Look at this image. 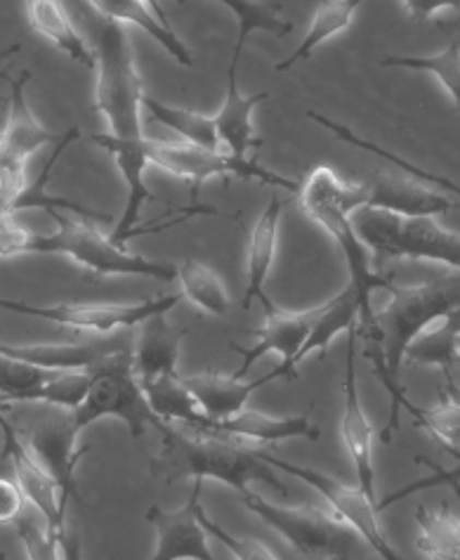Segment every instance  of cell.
<instances>
[{"instance_id":"d6a6232c","label":"cell","mask_w":460,"mask_h":560,"mask_svg":"<svg viewBox=\"0 0 460 560\" xmlns=\"http://www.w3.org/2000/svg\"><path fill=\"white\" fill-rule=\"evenodd\" d=\"M142 105L154 116V121L175 130L177 136H182L187 142L208 147V150H222L215 116H205L199 112L173 107V105H166V102H158V100L146 97V95H144Z\"/></svg>"},{"instance_id":"836d02e7","label":"cell","mask_w":460,"mask_h":560,"mask_svg":"<svg viewBox=\"0 0 460 560\" xmlns=\"http://www.w3.org/2000/svg\"><path fill=\"white\" fill-rule=\"evenodd\" d=\"M177 277L182 282V296L201 307L203 313L215 317L229 315V293L225 284H222V279L208 265L187 258L177 268Z\"/></svg>"},{"instance_id":"4fadbf2b","label":"cell","mask_w":460,"mask_h":560,"mask_svg":"<svg viewBox=\"0 0 460 560\" xmlns=\"http://www.w3.org/2000/svg\"><path fill=\"white\" fill-rule=\"evenodd\" d=\"M264 313H267L264 327L253 331L256 343L248 350L236 346V343L232 346V350L239 352V355L244 358L236 376L244 378L250 372V366H253L260 358H264L267 352H276V355H281V360H284L279 370H274L276 378L298 381V366H295V358H298L303 343L307 341L311 324H315V319L319 315V307H315V311H305V313H286V311H279L274 303H267Z\"/></svg>"},{"instance_id":"f907efd6","label":"cell","mask_w":460,"mask_h":560,"mask_svg":"<svg viewBox=\"0 0 460 560\" xmlns=\"http://www.w3.org/2000/svg\"><path fill=\"white\" fill-rule=\"evenodd\" d=\"M180 3H185V0H180Z\"/></svg>"},{"instance_id":"f1b7e54d","label":"cell","mask_w":460,"mask_h":560,"mask_svg":"<svg viewBox=\"0 0 460 560\" xmlns=\"http://www.w3.org/2000/svg\"><path fill=\"white\" fill-rule=\"evenodd\" d=\"M460 338V307L444 315L441 319L425 327L418 336L409 343L404 360L413 364L439 366L441 372H451V366L460 360L458 350Z\"/></svg>"},{"instance_id":"e0dca14e","label":"cell","mask_w":460,"mask_h":560,"mask_svg":"<svg viewBox=\"0 0 460 560\" xmlns=\"http://www.w3.org/2000/svg\"><path fill=\"white\" fill-rule=\"evenodd\" d=\"M366 185L368 206L399 215H441L460 209V201L449 191L415 178L411 173L394 175L390 171H380Z\"/></svg>"},{"instance_id":"9a60e30c","label":"cell","mask_w":460,"mask_h":560,"mask_svg":"<svg viewBox=\"0 0 460 560\" xmlns=\"http://www.w3.org/2000/svg\"><path fill=\"white\" fill-rule=\"evenodd\" d=\"M357 338H359V324H354L347 338V364H345V381H343L345 409H343V423H340V435H343L352 466L357 470L359 488L378 504L376 466H374V425H370L366 411L362 407L359 388H357Z\"/></svg>"},{"instance_id":"b9f144b4","label":"cell","mask_w":460,"mask_h":560,"mask_svg":"<svg viewBox=\"0 0 460 560\" xmlns=\"http://www.w3.org/2000/svg\"><path fill=\"white\" fill-rule=\"evenodd\" d=\"M451 454L460 462V452H451ZM415 464H421V466L429 468V476H425V478H421V480H415V482L406 485V488L397 490L394 494H388L385 499H380V501H378V511H385L388 506L397 504V501H402V499H406V497H411V494H415V492H423V490H427V488H439V485H447V488H449L451 482H460V466L447 470V468L437 466L435 462L425 459V456H415Z\"/></svg>"},{"instance_id":"8fae6325","label":"cell","mask_w":460,"mask_h":560,"mask_svg":"<svg viewBox=\"0 0 460 560\" xmlns=\"http://www.w3.org/2000/svg\"><path fill=\"white\" fill-rule=\"evenodd\" d=\"M260 456L272 468L284 470V474L300 478L309 485V488H315L326 501H329V509L338 515V518L347 523L354 533H357L378 556H382L385 560L402 558L390 547L388 539H385V535H382L380 523H378V513H380L378 504L362 488H347V485H343L331 476L319 474V470H315V468L295 466L291 462L279 459V456H274L267 450H260Z\"/></svg>"},{"instance_id":"f35d334b","label":"cell","mask_w":460,"mask_h":560,"mask_svg":"<svg viewBox=\"0 0 460 560\" xmlns=\"http://www.w3.org/2000/svg\"><path fill=\"white\" fill-rule=\"evenodd\" d=\"M55 374V370H43V366L0 352V400L28 402V397Z\"/></svg>"},{"instance_id":"4dcf8cb0","label":"cell","mask_w":460,"mask_h":560,"mask_svg":"<svg viewBox=\"0 0 460 560\" xmlns=\"http://www.w3.org/2000/svg\"><path fill=\"white\" fill-rule=\"evenodd\" d=\"M362 3L364 0H319V8L315 12V18H311L307 36L303 38L298 50H295L288 60L276 65V71H288L298 62L309 60L311 52H315L321 43H326L338 34H343L345 28L352 24L354 12L359 10Z\"/></svg>"},{"instance_id":"30bf717a","label":"cell","mask_w":460,"mask_h":560,"mask_svg":"<svg viewBox=\"0 0 460 560\" xmlns=\"http://www.w3.org/2000/svg\"><path fill=\"white\" fill-rule=\"evenodd\" d=\"M182 293H173V296L150 299L142 303H59V305H32L22 301H8L0 299V307L10 313L26 315V317H40L52 324H62V327L81 329V331H95V334H109L121 327H140L144 319L158 313H170L173 307L180 303Z\"/></svg>"},{"instance_id":"ee69618b","label":"cell","mask_w":460,"mask_h":560,"mask_svg":"<svg viewBox=\"0 0 460 560\" xmlns=\"http://www.w3.org/2000/svg\"><path fill=\"white\" fill-rule=\"evenodd\" d=\"M32 240L34 232L20 228L14 223V218L0 220V256L3 258L32 254Z\"/></svg>"},{"instance_id":"603a6c76","label":"cell","mask_w":460,"mask_h":560,"mask_svg":"<svg viewBox=\"0 0 460 560\" xmlns=\"http://www.w3.org/2000/svg\"><path fill=\"white\" fill-rule=\"evenodd\" d=\"M281 215H284V203L274 195L270 206L260 213L256 228L250 230L248 240V287L246 296L241 301L244 311H250L253 301H260L262 305L272 303L264 293V282L270 277L272 262L276 256V242H279V225Z\"/></svg>"},{"instance_id":"52a82bcc","label":"cell","mask_w":460,"mask_h":560,"mask_svg":"<svg viewBox=\"0 0 460 560\" xmlns=\"http://www.w3.org/2000/svg\"><path fill=\"white\" fill-rule=\"evenodd\" d=\"M91 390H87L83 405L73 409V423L81 433L104 417L121 419L135 440H140L150 429H166V421L152 409L140 386L135 360H132L130 350L114 352L107 360H102L95 370H91Z\"/></svg>"},{"instance_id":"5b68a950","label":"cell","mask_w":460,"mask_h":560,"mask_svg":"<svg viewBox=\"0 0 460 560\" xmlns=\"http://www.w3.org/2000/svg\"><path fill=\"white\" fill-rule=\"evenodd\" d=\"M352 223L374 254L376 268L388 258H413L460 270V234L437 225L435 215H399L364 206L354 211Z\"/></svg>"},{"instance_id":"1f68e13d","label":"cell","mask_w":460,"mask_h":560,"mask_svg":"<svg viewBox=\"0 0 460 560\" xmlns=\"http://www.w3.org/2000/svg\"><path fill=\"white\" fill-rule=\"evenodd\" d=\"M354 324H359V303H357V296H354V289L347 287L345 291H340L338 296H333L329 303L319 305V315H317L315 324H311V331L307 336V341L303 343L298 358H295V366L303 362V358L311 355V352L321 350V355H323L333 338L340 331H350Z\"/></svg>"},{"instance_id":"cb8c5ba5","label":"cell","mask_w":460,"mask_h":560,"mask_svg":"<svg viewBox=\"0 0 460 560\" xmlns=\"http://www.w3.org/2000/svg\"><path fill=\"white\" fill-rule=\"evenodd\" d=\"M142 334L132 360H135V374L140 383L154 381L161 374L177 372V358H180V346L189 329H175L166 322V313L152 315L144 319Z\"/></svg>"},{"instance_id":"d6986e66","label":"cell","mask_w":460,"mask_h":560,"mask_svg":"<svg viewBox=\"0 0 460 560\" xmlns=\"http://www.w3.org/2000/svg\"><path fill=\"white\" fill-rule=\"evenodd\" d=\"M32 81V71H22L10 81V107L5 128L0 130V161L26 166V159L36 154L40 147L57 142L50 130L43 128L32 107L26 102V85Z\"/></svg>"},{"instance_id":"277c9868","label":"cell","mask_w":460,"mask_h":560,"mask_svg":"<svg viewBox=\"0 0 460 560\" xmlns=\"http://www.w3.org/2000/svg\"><path fill=\"white\" fill-rule=\"evenodd\" d=\"M48 215L55 220L57 232H34L32 254L69 256L95 275L150 277L158 279V282H173L177 277V268L166 260H150L138 254H128L126 246L107 237L91 218H69L64 211H50Z\"/></svg>"},{"instance_id":"e575fe53","label":"cell","mask_w":460,"mask_h":560,"mask_svg":"<svg viewBox=\"0 0 460 560\" xmlns=\"http://www.w3.org/2000/svg\"><path fill=\"white\" fill-rule=\"evenodd\" d=\"M307 116H309V119L315 121V124H319L321 128L331 130L333 136H335V140L347 142V144H352V147H357V150H366V152H370V154H378V156H382V159H388L392 166L402 168L404 173H411V175H415V178H421V180H425V183H429V185H437L439 189L449 191V195H453V197L460 201V185H458V183H453V180H449V178H444V175L429 173V171H425V168H421V166L411 164V161H406V159H402V156H397V154H392V152H388V150H382L380 144L359 138L357 132H352V130H350L347 126H343V124L331 121L329 116L317 114V112H307Z\"/></svg>"},{"instance_id":"484cf974","label":"cell","mask_w":460,"mask_h":560,"mask_svg":"<svg viewBox=\"0 0 460 560\" xmlns=\"http://www.w3.org/2000/svg\"><path fill=\"white\" fill-rule=\"evenodd\" d=\"M26 18L36 34L46 36L55 48L67 52L73 62L95 69V52L79 34L62 0H24Z\"/></svg>"},{"instance_id":"7dc6e473","label":"cell","mask_w":460,"mask_h":560,"mask_svg":"<svg viewBox=\"0 0 460 560\" xmlns=\"http://www.w3.org/2000/svg\"><path fill=\"white\" fill-rule=\"evenodd\" d=\"M20 50H22L20 43H14V46L3 48V50H0V62H3V60H10V57H12V55H17Z\"/></svg>"},{"instance_id":"d590c367","label":"cell","mask_w":460,"mask_h":560,"mask_svg":"<svg viewBox=\"0 0 460 560\" xmlns=\"http://www.w3.org/2000/svg\"><path fill=\"white\" fill-rule=\"evenodd\" d=\"M232 10L239 24V36H236V52H244L246 36L250 32H270L274 36H288L293 24L279 14V5L272 3H256V0H217Z\"/></svg>"},{"instance_id":"3957f363","label":"cell","mask_w":460,"mask_h":560,"mask_svg":"<svg viewBox=\"0 0 460 560\" xmlns=\"http://www.w3.org/2000/svg\"><path fill=\"white\" fill-rule=\"evenodd\" d=\"M93 22V52L97 67L95 109L104 114L114 136L142 138L144 130L140 109L144 107V88L135 67V55H132L130 40L121 22L102 18L97 12Z\"/></svg>"},{"instance_id":"9c48e42d","label":"cell","mask_w":460,"mask_h":560,"mask_svg":"<svg viewBox=\"0 0 460 560\" xmlns=\"http://www.w3.org/2000/svg\"><path fill=\"white\" fill-rule=\"evenodd\" d=\"M244 506L256 513L264 525L288 539L303 556H319V558H352L357 549V533L338 518L329 509L317 506H298V509H281L270 504L256 492L244 494Z\"/></svg>"},{"instance_id":"ffe728a7","label":"cell","mask_w":460,"mask_h":560,"mask_svg":"<svg viewBox=\"0 0 460 560\" xmlns=\"http://www.w3.org/2000/svg\"><path fill=\"white\" fill-rule=\"evenodd\" d=\"M241 52L232 55L229 71H227V95L225 102H222L220 112L215 114V126H217V136L222 142V150L232 152L234 156H246L250 150H260L262 138L256 136L253 128V112L264 102L267 93H256V95H244L239 91V79H236V69H239Z\"/></svg>"},{"instance_id":"c3c4849f","label":"cell","mask_w":460,"mask_h":560,"mask_svg":"<svg viewBox=\"0 0 460 560\" xmlns=\"http://www.w3.org/2000/svg\"><path fill=\"white\" fill-rule=\"evenodd\" d=\"M439 26L441 28H449V32H460V14H456V18L449 20V22H441Z\"/></svg>"},{"instance_id":"681fc988","label":"cell","mask_w":460,"mask_h":560,"mask_svg":"<svg viewBox=\"0 0 460 560\" xmlns=\"http://www.w3.org/2000/svg\"><path fill=\"white\" fill-rule=\"evenodd\" d=\"M458 350H460V338H458Z\"/></svg>"},{"instance_id":"7402d4cb","label":"cell","mask_w":460,"mask_h":560,"mask_svg":"<svg viewBox=\"0 0 460 560\" xmlns=\"http://www.w3.org/2000/svg\"><path fill=\"white\" fill-rule=\"evenodd\" d=\"M272 381H276L274 372L258 381H241L236 374L225 376L220 372H203L187 376L185 386L194 395V400L211 417V421H220L239 415L241 409H246L248 397Z\"/></svg>"},{"instance_id":"bcb514c9","label":"cell","mask_w":460,"mask_h":560,"mask_svg":"<svg viewBox=\"0 0 460 560\" xmlns=\"http://www.w3.org/2000/svg\"><path fill=\"white\" fill-rule=\"evenodd\" d=\"M402 3L415 20H429L441 10L460 8V0H402Z\"/></svg>"},{"instance_id":"f546056e","label":"cell","mask_w":460,"mask_h":560,"mask_svg":"<svg viewBox=\"0 0 460 560\" xmlns=\"http://www.w3.org/2000/svg\"><path fill=\"white\" fill-rule=\"evenodd\" d=\"M449 488L460 499V482H451ZM415 523L421 527L418 547L423 558L429 560H460V518L447 509H427L421 506L415 513Z\"/></svg>"},{"instance_id":"83f0119b","label":"cell","mask_w":460,"mask_h":560,"mask_svg":"<svg viewBox=\"0 0 460 560\" xmlns=\"http://www.w3.org/2000/svg\"><path fill=\"white\" fill-rule=\"evenodd\" d=\"M140 386L146 395V400H150L152 409L166 423L180 421L185 425H191V429L208 431V425H211V417H208L205 411L199 407L194 395H191L189 388L185 386V378L177 376V372L161 374L154 381L140 383Z\"/></svg>"},{"instance_id":"74e56055","label":"cell","mask_w":460,"mask_h":560,"mask_svg":"<svg viewBox=\"0 0 460 560\" xmlns=\"http://www.w3.org/2000/svg\"><path fill=\"white\" fill-rule=\"evenodd\" d=\"M441 395V402L433 409H418L406 402L413 423L433 435L447 452H460V405L449 395Z\"/></svg>"},{"instance_id":"8992f818","label":"cell","mask_w":460,"mask_h":560,"mask_svg":"<svg viewBox=\"0 0 460 560\" xmlns=\"http://www.w3.org/2000/svg\"><path fill=\"white\" fill-rule=\"evenodd\" d=\"M390 301L382 307L378 317V327L382 334V355L385 364L394 378L402 370L404 352L429 324L449 315L460 307V270L439 275L429 282L415 287H390Z\"/></svg>"},{"instance_id":"f6af8a7d","label":"cell","mask_w":460,"mask_h":560,"mask_svg":"<svg viewBox=\"0 0 460 560\" xmlns=\"http://www.w3.org/2000/svg\"><path fill=\"white\" fill-rule=\"evenodd\" d=\"M26 504L28 501L17 485V480L12 482L8 478H0V525L17 521L20 513L26 509Z\"/></svg>"},{"instance_id":"2e32d148","label":"cell","mask_w":460,"mask_h":560,"mask_svg":"<svg viewBox=\"0 0 460 560\" xmlns=\"http://www.w3.org/2000/svg\"><path fill=\"white\" fill-rule=\"evenodd\" d=\"M201 490L203 480H194L191 497L182 509L163 511L150 506L146 521L156 529L158 547L154 560H213L208 549V533L201 523Z\"/></svg>"},{"instance_id":"ab89813d","label":"cell","mask_w":460,"mask_h":560,"mask_svg":"<svg viewBox=\"0 0 460 560\" xmlns=\"http://www.w3.org/2000/svg\"><path fill=\"white\" fill-rule=\"evenodd\" d=\"M93 374L87 370H69V372H57L48 383L28 397V402H46L50 407H62V409H79L85 400L87 390H91Z\"/></svg>"},{"instance_id":"ac0fdd59","label":"cell","mask_w":460,"mask_h":560,"mask_svg":"<svg viewBox=\"0 0 460 560\" xmlns=\"http://www.w3.org/2000/svg\"><path fill=\"white\" fill-rule=\"evenodd\" d=\"M91 140L116 159V166L121 171L123 180L128 185L126 209L111 234V240L116 244L126 246L130 237H135V225L140 220V209L144 206V201L154 199L152 191L144 185V171L146 166H152L150 156H146V150H144L146 136L128 138V136H114L111 132V136H91Z\"/></svg>"},{"instance_id":"ba28073f","label":"cell","mask_w":460,"mask_h":560,"mask_svg":"<svg viewBox=\"0 0 460 560\" xmlns=\"http://www.w3.org/2000/svg\"><path fill=\"white\" fill-rule=\"evenodd\" d=\"M146 156L150 164L168 171L175 178L185 180L191 187V195H199V189L211 178H239V180H256L260 185H272L288 191H300V183L288 180L284 175H276L256 164V159L234 156L227 150H208L199 144H170L163 140H144Z\"/></svg>"},{"instance_id":"6da1fadb","label":"cell","mask_w":460,"mask_h":560,"mask_svg":"<svg viewBox=\"0 0 460 560\" xmlns=\"http://www.w3.org/2000/svg\"><path fill=\"white\" fill-rule=\"evenodd\" d=\"M300 206L315 223L331 234L333 242L345 254L350 287L354 289V296L359 303V336L366 341L364 355L374 364V372L382 381L385 390L390 393V421H399V411L406 405V393L399 386V378H394L388 364H385L382 334L376 311L370 307V293L378 289L388 291L392 287V279L374 270V262L368 260V246L352 223L354 211L368 206V185H352L347 180H340L333 168L317 166L300 185Z\"/></svg>"},{"instance_id":"7c38bea8","label":"cell","mask_w":460,"mask_h":560,"mask_svg":"<svg viewBox=\"0 0 460 560\" xmlns=\"http://www.w3.org/2000/svg\"><path fill=\"white\" fill-rule=\"evenodd\" d=\"M79 433L81 431L76 429V423H73V411L62 407H57L52 415L20 433L28 452H32L38 464L57 480L64 497V504H69L71 497H79L76 466L81 462V456L91 452V447L76 450Z\"/></svg>"},{"instance_id":"60d3db41","label":"cell","mask_w":460,"mask_h":560,"mask_svg":"<svg viewBox=\"0 0 460 560\" xmlns=\"http://www.w3.org/2000/svg\"><path fill=\"white\" fill-rule=\"evenodd\" d=\"M14 529H17L20 539L24 541L26 558L32 560H55L62 553V541L52 533L46 515L36 511L32 504H26V509L20 513V518L12 523Z\"/></svg>"},{"instance_id":"8d00e7d4","label":"cell","mask_w":460,"mask_h":560,"mask_svg":"<svg viewBox=\"0 0 460 560\" xmlns=\"http://www.w3.org/2000/svg\"><path fill=\"white\" fill-rule=\"evenodd\" d=\"M382 67H402V69H418L435 73L439 83L447 88V93L456 102L460 112V43L453 40L437 55L427 57H382Z\"/></svg>"},{"instance_id":"7bdbcfd3","label":"cell","mask_w":460,"mask_h":560,"mask_svg":"<svg viewBox=\"0 0 460 560\" xmlns=\"http://www.w3.org/2000/svg\"><path fill=\"white\" fill-rule=\"evenodd\" d=\"M199 515H201L205 533L215 537L220 544H225V547L234 553V558H239V560H279L281 558L279 553H274L270 547H264V544L258 539H250V537L244 539V537H234V535L225 533V529H222L215 521L208 518V513L203 509L199 511Z\"/></svg>"},{"instance_id":"5bb4252c","label":"cell","mask_w":460,"mask_h":560,"mask_svg":"<svg viewBox=\"0 0 460 560\" xmlns=\"http://www.w3.org/2000/svg\"><path fill=\"white\" fill-rule=\"evenodd\" d=\"M0 429H3V438H5L3 456H8L12 468H14V480H17L28 504L46 515L50 529L59 537V541H62V551H69V547H67V504H64V497H62V490H59L57 480L38 464L36 456L28 452L22 435L3 417V411H0Z\"/></svg>"},{"instance_id":"4316f807","label":"cell","mask_w":460,"mask_h":560,"mask_svg":"<svg viewBox=\"0 0 460 560\" xmlns=\"http://www.w3.org/2000/svg\"><path fill=\"white\" fill-rule=\"evenodd\" d=\"M97 14L107 20L126 22L142 28L146 36H152L158 46L166 50L180 67H194V57L185 43L177 38L173 28L158 20V14L144 3V0H85Z\"/></svg>"},{"instance_id":"7a4b0ae2","label":"cell","mask_w":460,"mask_h":560,"mask_svg":"<svg viewBox=\"0 0 460 560\" xmlns=\"http://www.w3.org/2000/svg\"><path fill=\"white\" fill-rule=\"evenodd\" d=\"M161 435V452L150 462L154 478H166L168 482L185 478L217 480L239 494L250 492V482H264L279 494H288V488L272 474V466L262 459L260 450H248L236 438L191 429L185 423L182 429L166 423Z\"/></svg>"},{"instance_id":"d4e9b609","label":"cell","mask_w":460,"mask_h":560,"mask_svg":"<svg viewBox=\"0 0 460 560\" xmlns=\"http://www.w3.org/2000/svg\"><path fill=\"white\" fill-rule=\"evenodd\" d=\"M208 431H215L236 440H253V442H284L295 438L317 442L321 435L317 425L309 421V411H305L303 417L274 419V417L260 415V411L241 409L239 415L234 417L211 421Z\"/></svg>"},{"instance_id":"44dd1931","label":"cell","mask_w":460,"mask_h":560,"mask_svg":"<svg viewBox=\"0 0 460 560\" xmlns=\"http://www.w3.org/2000/svg\"><path fill=\"white\" fill-rule=\"evenodd\" d=\"M118 350H128L121 336L97 338V341L81 343H34V346H5L0 343V352L10 358L32 362L43 370L69 372V370H95V366L107 360Z\"/></svg>"}]
</instances>
